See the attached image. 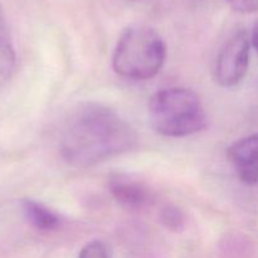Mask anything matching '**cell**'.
Instances as JSON below:
<instances>
[{"label": "cell", "instance_id": "9", "mask_svg": "<svg viewBox=\"0 0 258 258\" xmlns=\"http://www.w3.org/2000/svg\"><path fill=\"white\" fill-rule=\"evenodd\" d=\"M160 219L169 231L179 232L185 226V216L175 206L164 207L160 213Z\"/></svg>", "mask_w": 258, "mask_h": 258}, {"label": "cell", "instance_id": "11", "mask_svg": "<svg viewBox=\"0 0 258 258\" xmlns=\"http://www.w3.org/2000/svg\"><path fill=\"white\" fill-rule=\"evenodd\" d=\"M227 2L236 12L244 13V14L258 10V0H227Z\"/></svg>", "mask_w": 258, "mask_h": 258}, {"label": "cell", "instance_id": "1", "mask_svg": "<svg viewBox=\"0 0 258 258\" xmlns=\"http://www.w3.org/2000/svg\"><path fill=\"white\" fill-rule=\"evenodd\" d=\"M138 140L135 130L117 112L100 103H85L66 121L59 148L66 163L87 169L128 153Z\"/></svg>", "mask_w": 258, "mask_h": 258}, {"label": "cell", "instance_id": "7", "mask_svg": "<svg viewBox=\"0 0 258 258\" xmlns=\"http://www.w3.org/2000/svg\"><path fill=\"white\" fill-rule=\"evenodd\" d=\"M22 209L27 221L38 231H55L60 226L59 217L38 202L25 199L22 202Z\"/></svg>", "mask_w": 258, "mask_h": 258}, {"label": "cell", "instance_id": "12", "mask_svg": "<svg viewBox=\"0 0 258 258\" xmlns=\"http://www.w3.org/2000/svg\"><path fill=\"white\" fill-rule=\"evenodd\" d=\"M251 43L254 48H256L257 53H258V23L256 24V27L253 28V32H252V37H251Z\"/></svg>", "mask_w": 258, "mask_h": 258}, {"label": "cell", "instance_id": "2", "mask_svg": "<svg viewBox=\"0 0 258 258\" xmlns=\"http://www.w3.org/2000/svg\"><path fill=\"white\" fill-rule=\"evenodd\" d=\"M165 59L166 45L160 34L145 25H133L118 38L112 66L122 78L146 81L160 72Z\"/></svg>", "mask_w": 258, "mask_h": 258}, {"label": "cell", "instance_id": "10", "mask_svg": "<svg viewBox=\"0 0 258 258\" xmlns=\"http://www.w3.org/2000/svg\"><path fill=\"white\" fill-rule=\"evenodd\" d=\"M78 258H110V253L105 243L101 241H92L81 249Z\"/></svg>", "mask_w": 258, "mask_h": 258}, {"label": "cell", "instance_id": "6", "mask_svg": "<svg viewBox=\"0 0 258 258\" xmlns=\"http://www.w3.org/2000/svg\"><path fill=\"white\" fill-rule=\"evenodd\" d=\"M108 188L115 201L128 211H143L154 203L153 193L141 181L117 176L111 179Z\"/></svg>", "mask_w": 258, "mask_h": 258}, {"label": "cell", "instance_id": "3", "mask_svg": "<svg viewBox=\"0 0 258 258\" xmlns=\"http://www.w3.org/2000/svg\"><path fill=\"white\" fill-rule=\"evenodd\" d=\"M154 130L166 138H184L207 127V115L199 96L188 88H166L149 101Z\"/></svg>", "mask_w": 258, "mask_h": 258}, {"label": "cell", "instance_id": "4", "mask_svg": "<svg viewBox=\"0 0 258 258\" xmlns=\"http://www.w3.org/2000/svg\"><path fill=\"white\" fill-rule=\"evenodd\" d=\"M251 39L244 30L234 33L223 44L217 57V82L223 87L237 86L246 76L249 64Z\"/></svg>", "mask_w": 258, "mask_h": 258}, {"label": "cell", "instance_id": "5", "mask_svg": "<svg viewBox=\"0 0 258 258\" xmlns=\"http://www.w3.org/2000/svg\"><path fill=\"white\" fill-rule=\"evenodd\" d=\"M229 163L247 185L258 183V134L241 139L227 151Z\"/></svg>", "mask_w": 258, "mask_h": 258}, {"label": "cell", "instance_id": "13", "mask_svg": "<svg viewBox=\"0 0 258 258\" xmlns=\"http://www.w3.org/2000/svg\"><path fill=\"white\" fill-rule=\"evenodd\" d=\"M133 2H136V3H149V2H151V0H133Z\"/></svg>", "mask_w": 258, "mask_h": 258}, {"label": "cell", "instance_id": "8", "mask_svg": "<svg viewBox=\"0 0 258 258\" xmlns=\"http://www.w3.org/2000/svg\"><path fill=\"white\" fill-rule=\"evenodd\" d=\"M17 62L14 45L12 43L9 29L4 13L0 7V85L7 82L12 77Z\"/></svg>", "mask_w": 258, "mask_h": 258}]
</instances>
